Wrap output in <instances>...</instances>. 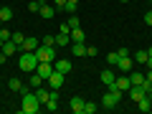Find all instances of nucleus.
Returning <instances> with one entry per match:
<instances>
[{
  "label": "nucleus",
  "instance_id": "1",
  "mask_svg": "<svg viewBox=\"0 0 152 114\" xmlns=\"http://www.w3.org/2000/svg\"><path fill=\"white\" fill-rule=\"evenodd\" d=\"M23 102H20V112L23 114H38L41 112V107L43 104L38 102V96H36V91H28V89H23Z\"/></svg>",
  "mask_w": 152,
  "mask_h": 114
},
{
  "label": "nucleus",
  "instance_id": "2",
  "mask_svg": "<svg viewBox=\"0 0 152 114\" xmlns=\"http://www.w3.org/2000/svg\"><path fill=\"white\" fill-rule=\"evenodd\" d=\"M18 66H20V71H36L38 66V56L36 51H20V56H18Z\"/></svg>",
  "mask_w": 152,
  "mask_h": 114
},
{
  "label": "nucleus",
  "instance_id": "3",
  "mask_svg": "<svg viewBox=\"0 0 152 114\" xmlns=\"http://www.w3.org/2000/svg\"><path fill=\"white\" fill-rule=\"evenodd\" d=\"M119 99H122L119 89H107V94L102 96V107L104 109H117L119 107Z\"/></svg>",
  "mask_w": 152,
  "mask_h": 114
},
{
  "label": "nucleus",
  "instance_id": "4",
  "mask_svg": "<svg viewBox=\"0 0 152 114\" xmlns=\"http://www.w3.org/2000/svg\"><path fill=\"white\" fill-rule=\"evenodd\" d=\"M36 56H38V61H53V56H56V48L53 46H38L36 48Z\"/></svg>",
  "mask_w": 152,
  "mask_h": 114
},
{
  "label": "nucleus",
  "instance_id": "5",
  "mask_svg": "<svg viewBox=\"0 0 152 114\" xmlns=\"http://www.w3.org/2000/svg\"><path fill=\"white\" fill-rule=\"evenodd\" d=\"M36 74L41 76V79H48L51 74H53V61H38V66H36Z\"/></svg>",
  "mask_w": 152,
  "mask_h": 114
},
{
  "label": "nucleus",
  "instance_id": "6",
  "mask_svg": "<svg viewBox=\"0 0 152 114\" xmlns=\"http://www.w3.org/2000/svg\"><path fill=\"white\" fill-rule=\"evenodd\" d=\"M46 81H48V86H51V89H58V86H64L66 74H61V71H56V69H53V74H51L48 79H46Z\"/></svg>",
  "mask_w": 152,
  "mask_h": 114
},
{
  "label": "nucleus",
  "instance_id": "7",
  "mask_svg": "<svg viewBox=\"0 0 152 114\" xmlns=\"http://www.w3.org/2000/svg\"><path fill=\"white\" fill-rule=\"evenodd\" d=\"M117 69L124 71V74H129V71L134 69V61H132V56H122V58L117 61Z\"/></svg>",
  "mask_w": 152,
  "mask_h": 114
},
{
  "label": "nucleus",
  "instance_id": "8",
  "mask_svg": "<svg viewBox=\"0 0 152 114\" xmlns=\"http://www.w3.org/2000/svg\"><path fill=\"white\" fill-rule=\"evenodd\" d=\"M129 81H132V86H142L147 79H145V74H142L140 69H132V71H129Z\"/></svg>",
  "mask_w": 152,
  "mask_h": 114
},
{
  "label": "nucleus",
  "instance_id": "9",
  "mask_svg": "<svg viewBox=\"0 0 152 114\" xmlns=\"http://www.w3.org/2000/svg\"><path fill=\"white\" fill-rule=\"evenodd\" d=\"M69 36H71V43H86V33L81 31V26H79V28H71Z\"/></svg>",
  "mask_w": 152,
  "mask_h": 114
},
{
  "label": "nucleus",
  "instance_id": "10",
  "mask_svg": "<svg viewBox=\"0 0 152 114\" xmlns=\"http://www.w3.org/2000/svg\"><path fill=\"white\" fill-rule=\"evenodd\" d=\"M147 58H150V53H147V51H142V48H137L134 53H132V61H134V66H145V64H147Z\"/></svg>",
  "mask_w": 152,
  "mask_h": 114
},
{
  "label": "nucleus",
  "instance_id": "11",
  "mask_svg": "<svg viewBox=\"0 0 152 114\" xmlns=\"http://www.w3.org/2000/svg\"><path fill=\"white\" fill-rule=\"evenodd\" d=\"M99 79H102V84H104V86H109V84H114L117 74H114V69H104L102 74H99Z\"/></svg>",
  "mask_w": 152,
  "mask_h": 114
},
{
  "label": "nucleus",
  "instance_id": "12",
  "mask_svg": "<svg viewBox=\"0 0 152 114\" xmlns=\"http://www.w3.org/2000/svg\"><path fill=\"white\" fill-rule=\"evenodd\" d=\"M38 15H41V18H46V20H51V18L56 15V5H48V3H43V8L38 10Z\"/></svg>",
  "mask_w": 152,
  "mask_h": 114
},
{
  "label": "nucleus",
  "instance_id": "13",
  "mask_svg": "<svg viewBox=\"0 0 152 114\" xmlns=\"http://www.w3.org/2000/svg\"><path fill=\"white\" fill-rule=\"evenodd\" d=\"M69 107H71V112H74V114H84V99L81 96H74L69 102Z\"/></svg>",
  "mask_w": 152,
  "mask_h": 114
},
{
  "label": "nucleus",
  "instance_id": "14",
  "mask_svg": "<svg viewBox=\"0 0 152 114\" xmlns=\"http://www.w3.org/2000/svg\"><path fill=\"white\" fill-rule=\"evenodd\" d=\"M53 69H56V71H61V74H69L74 66H71V61H69V58H58V61L53 64Z\"/></svg>",
  "mask_w": 152,
  "mask_h": 114
},
{
  "label": "nucleus",
  "instance_id": "15",
  "mask_svg": "<svg viewBox=\"0 0 152 114\" xmlns=\"http://www.w3.org/2000/svg\"><path fill=\"white\" fill-rule=\"evenodd\" d=\"M114 86L119 89V91H129V86H132L129 76H119V79H114Z\"/></svg>",
  "mask_w": 152,
  "mask_h": 114
},
{
  "label": "nucleus",
  "instance_id": "16",
  "mask_svg": "<svg viewBox=\"0 0 152 114\" xmlns=\"http://www.w3.org/2000/svg\"><path fill=\"white\" fill-rule=\"evenodd\" d=\"M38 46H41V41H38V38H26V41H23V46H20V51H36Z\"/></svg>",
  "mask_w": 152,
  "mask_h": 114
},
{
  "label": "nucleus",
  "instance_id": "17",
  "mask_svg": "<svg viewBox=\"0 0 152 114\" xmlns=\"http://www.w3.org/2000/svg\"><path fill=\"white\" fill-rule=\"evenodd\" d=\"M0 51H3V53H5L8 58H10V56H15V51H18V46L13 43V41H5V43L0 46Z\"/></svg>",
  "mask_w": 152,
  "mask_h": 114
},
{
  "label": "nucleus",
  "instance_id": "18",
  "mask_svg": "<svg viewBox=\"0 0 152 114\" xmlns=\"http://www.w3.org/2000/svg\"><path fill=\"white\" fill-rule=\"evenodd\" d=\"M142 96H145V89H142V86H129V99H132V102H140V99Z\"/></svg>",
  "mask_w": 152,
  "mask_h": 114
},
{
  "label": "nucleus",
  "instance_id": "19",
  "mask_svg": "<svg viewBox=\"0 0 152 114\" xmlns=\"http://www.w3.org/2000/svg\"><path fill=\"white\" fill-rule=\"evenodd\" d=\"M71 53H74L76 58L86 56V43H71Z\"/></svg>",
  "mask_w": 152,
  "mask_h": 114
},
{
  "label": "nucleus",
  "instance_id": "20",
  "mask_svg": "<svg viewBox=\"0 0 152 114\" xmlns=\"http://www.w3.org/2000/svg\"><path fill=\"white\" fill-rule=\"evenodd\" d=\"M36 96H38V102H41V104H46V102H48V96H51V89L38 86V89H36Z\"/></svg>",
  "mask_w": 152,
  "mask_h": 114
},
{
  "label": "nucleus",
  "instance_id": "21",
  "mask_svg": "<svg viewBox=\"0 0 152 114\" xmlns=\"http://www.w3.org/2000/svg\"><path fill=\"white\" fill-rule=\"evenodd\" d=\"M0 20H3V23H10V20H13V8L0 5Z\"/></svg>",
  "mask_w": 152,
  "mask_h": 114
},
{
  "label": "nucleus",
  "instance_id": "22",
  "mask_svg": "<svg viewBox=\"0 0 152 114\" xmlns=\"http://www.w3.org/2000/svg\"><path fill=\"white\" fill-rule=\"evenodd\" d=\"M8 89H10V91H18V94H20L26 86H23V81H20V79H15V76H13L10 81H8Z\"/></svg>",
  "mask_w": 152,
  "mask_h": 114
},
{
  "label": "nucleus",
  "instance_id": "23",
  "mask_svg": "<svg viewBox=\"0 0 152 114\" xmlns=\"http://www.w3.org/2000/svg\"><path fill=\"white\" fill-rule=\"evenodd\" d=\"M137 109H140V112H150V109H152V102H150V96H147V94L137 102Z\"/></svg>",
  "mask_w": 152,
  "mask_h": 114
},
{
  "label": "nucleus",
  "instance_id": "24",
  "mask_svg": "<svg viewBox=\"0 0 152 114\" xmlns=\"http://www.w3.org/2000/svg\"><path fill=\"white\" fill-rule=\"evenodd\" d=\"M58 46H71V36L69 33H58V36H56V48H58Z\"/></svg>",
  "mask_w": 152,
  "mask_h": 114
},
{
  "label": "nucleus",
  "instance_id": "25",
  "mask_svg": "<svg viewBox=\"0 0 152 114\" xmlns=\"http://www.w3.org/2000/svg\"><path fill=\"white\" fill-rule=\"evenodd\" d=\"M10 41H13V43L18 46V48H20V46H23V41H26V33H20V31H15V33H13V36H10Z\"/></svg>",
  "mask_w": 152,
  "mask_h": 114
},
{
  "label": "nucleus",
  "instance_id": "26",
  "mask_svg": "<svg viewBox=\"0 0 152 114\" xmlns=\"http://www.w3.org/2000/svg\"><path fill=\"white\" fill-rule=\"evenodd\" d=\"M43 3H46V0H31V3H28V10H31V13H38L41 8H43Z\"/></svg>",
  "mask_w": 152,
  "mask_h": 114
},
{
  "label": "nucleus",
  "instance_id": "27",
  "mask_svg": "<svg viewBox=\"0 0 152 114\" xmlns=\"http://www.w3.org/2000/svg\"><path fill=\"white\" fill-rule=\"evenodd\" d=\"M31 86H36V89H38V86H43V79H41V76H38L36 71L31 74Z\"/></svg>",
  "mask_w": 152,
  "mask_h": 114
},
{
  "label": "nucleus",
  "instance_id": "28",
  "mask_svg": "<svg viewBox=\"0 0 152 114\" xmlns=\"http://www.w3.org/2000/svg\"><path fill=\"white\" fill-rule=\"evenodd\" d=\"M96 112V104L94 102H84V114H94Z\"/></svg>",
  "mask_w": 152,
  "mask_h": 114
},
{
  "label": "nucleus",
  "instance_id": "29",
  "mask_svg": "<svg viewBox=\"0 0 152 114\" xmlns=\"http://www.w3.org/2000/svg\"><path fill=\"white\" fill-rule=\"evenodd\" d=\"M10 36H13V31H8V28H0V41L5 43V41H10Z\"/></svg>",
  "mask_w": 152,
  "mask_h": 114
},
{
  "label": "nucleus",
  "instance_id": "30",
  "mask_svg": "<svg viewBox=\"0 0 152 114\" xmlns=\"http://www.w3.org/2000/svg\"><path fill=\"white\" fill-rule=\"evenodd\" d=\"M41 43H43V46H56V36H43V38H41Z\"/></svg>",
  "mask_w": 152,
  "mask_h": 114
},
{
  "label": "nucleus",
  "instance_id": "31",
  "mask_svg": "<svg viewBox=\"0 0 152 114\" xmlns=\"http://www.w3.org/2000/svg\"><path fill=\"white\" fill-rule=\"evenodd\" d=\"M107 61H109V66H117V61H119V53L114 51V53H109L107 56Z\"/></svg>",
  "mask_w": 152,
  "mask_h": 114
},
{
  "label": "nucleus",
  "instance_id": "32",
  "mask_svg": "<svg viewBox=\"0 0 152 114\" xmlns=\"http://www.w3.org/2000/svg\"><path fill=\"white\" fill-rule=\"evenodd\" d=\"M76 8H79V5H76V3H69V0H66V5H64V10H66V13H71V15H74V13H76Z\"/></svg>",
  "mask_w": 152,
  "mask_h": 114
},
{
  "label": "nucleus",
  "instance_id": "33",
  "mask_svg": "<svg viewBox=\"0 0 152 114\" xmlns=\"http://www.w3.org/2000/svg\"><path fill=\"white\" fill-rule=\"evenodd\" d=\"M66 23H69L71 28H79V26H81V23H79V15H76V13H74V15H71V18H69Z\"/></svg>",
  "mask_w": 152,
  "mask_h": 114
},
{
  "label": "nucleus",
  "instance_id": "34",
  "mask_svg": "<svg viewBox=\"0 0 152 114\" xmlns=\"http://www.w3.org/2000/svg\"><path fill=\"white\" fill-rule=\"evenodd\" d=\"M96 53H99V48H96V46H86V56H89V58H94Z\"/></svg>",
  "mask_w": 152,
  "mask_h": 114
},
{
  "label": "nucleus",
  "instance_id": "35",
  "mask_svg": "<svg viewBox=\"0 0 152 114\" xmlns=\"http://www.w3.org/2000/svg\"><path fill=\"white\" fill-rule=\"evenodd\" d=\"M117 53H119V58H122V56H132V51H129V48H127V46H122V48H119V51H117Z\"/></svg>",
  "mask_w": 152,
  "mask_h": 114
},
{
  "label": "nucleus",
  "instance_id": "36",
  "mask_svg": "<svg viewBox=\"0 0 152 114\" xmlns=\"http://www.w3.org/2000/svg\"><path fill=\"white\" fill-rule=\"evenodd\" d=\"M58 33H71V26H69V23H61V31Z\"/></svg>",
  "mask_w": 152,
  "mask_h": 114
},
{
  "label": "nucleus",
  "instance_id": "37",
  "mask_svg": "<svg viewBox=\"0 0 152 114\" xmlns=\"http://www.w3.org/2000/svg\"><path fill=\"white\" fill-rule=\"evenodd\" d=\"M145 23H147V26H152V10L145 13Z\"/></svg>",
  "mask_w": 152,
  "mask_h": 114
},
{
  "label": "nucleus",
  "instance_id": "38",
  "mask_svg": "<svg viewBox=\"0 0 152 114\" xmlns=\"http://www.w3.org/2000/svg\"><path fill=\"white\" fill-rule=\"evenodd\" d=\"M56 3V10H64V5H66V0H53Z\"/></svg>",
  "mask_w": 152,
  "mask_h": 114
},
{
  "label": "nucleus",
  "instance_id": "39",
  "mask_svg": "<svg viewBox=\"0 0 152 114\" xmlns=\"http://www.w3.org/2000/svg\"><path fill=\"white\" fill-rule=\"evenodd\" d=\"M5 61H8V56H5V53H3V51H0V66L5 64Z\"/></svg>",
  "mask_w": 152,
  "mask_h": 114
},
{
  "label": "nucleus",
  "instance_id": "40",
  "mask_svg": "<svg viewBox=\"0 0 152 114\" xmlns=\"http://www.w3.org/2000/svg\"><path fill=\"white\" fill-rule=\"evenodd\" d=\"M145 79H147V81H152V69H147V74H145Z\"/></svg>",
  "mask_w": 152,
  "mask_h": 114
},
{
  "label": "nucleus",
  "instance_id": "41",
  "mask_svg": "<svg viewBox=\"0 0 152 114\" xmlns=\"http://www.w3.org/2000/svg\"><path fill=\"white\" fill-rule=\"evenodd\" d=\"M147 53H150V58H152V46H150V48H147Z\"/></svg>",
  "mask_w": 152,
  "mask_h": 114
},
{
  "label": "nucleus",
  "instance_id": "42",
  "mask_svg": "<svg viewBox=\"0 0 152 114\" xmlns=\"http://www.w3.org/2000/svg\"><path fill=\"white\" fill-rule=\"evenodd\" d=\"M69 3H76V5H79V3H81V0H69Z\"/></svg>",
  "mask_w": 152,
  "mask_h": 114
},
{
  "label": "nucleus",
  "instance_id": "43",
  "mask_svg": "<svg viewBox=\"0 0 152 114\" xmlns=\"http://www.w3.org/2000/svg\"><path fill=\"white\" fill-rule=\"evenodd\" d=\"M147 96H150V102H152V91H150V94H147ZM150 112H152V109H150Z\"/></svg>",
  "mask_w": 152,
  "mask_h": 114
},
{
  "label": "nucleus",
  "instance_id": "44",
  "mask_svg": "<svg viewBox=\"0 0 152 114\" xmlns=\"http://www.w3.org/2000/svg\"><path fill=\"white\" fill-rule=\"evenodd\" d=\"M119 3H129V0H119Z\"/></svg>",
  "mask_w": 152,
  "mask_h": 114
}]
</instances>
